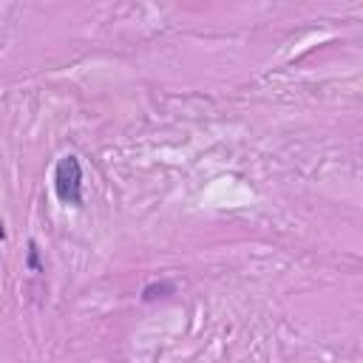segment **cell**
I'll list each match as a JSON object with an SVG mask.
<instances>
[{
	"label": "cell",
	"mask_w": 363,
	"mask_h": 363,
	"mask_svg": "<svg viewBox=\"0 0 363 363\" xmlns=\"http://www.w3.org/2000/svg\"><path fill=\"white\" fill-rule=\"evenodd\" d=\"M54 196L62 204L83 207V165L80 157L65 154L54 165Z\"/></svg>",
	"instance_id": "obj_1"
},
{
	"label": "cell",
	"mask_w": 363,
	"mask_h": 363,
	"mask_svg": "<svg viewBox=\"0 0 363 363\" xmlns=\"http://www.w3.org/2000/svg\"><path fill=\"white\" fill-rule=\"evenodd\" d=\"M171 296H176V284L173 281H154V284H148L142 289V301L145 304H154V301H162V298H171Z\"/></svg>",
	"instance_id": "obj_2"
},
{
	"label": "cell",
	"mask_w": 363,
	"mask_h": 363,
	"mask_svg": "<svg viewBox=\"0 0 363 363\" xmlns=\"http://www.w3.org/2000/svg\"><path fill=\"white\" fill-rule=\"evenodd\" d=\"M26 267L32 272H43V264H40V247L37 242H29V258H26Z\"/></svg>",
	"instance_id": "obj_3"
}]
</instances>
